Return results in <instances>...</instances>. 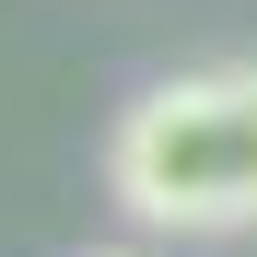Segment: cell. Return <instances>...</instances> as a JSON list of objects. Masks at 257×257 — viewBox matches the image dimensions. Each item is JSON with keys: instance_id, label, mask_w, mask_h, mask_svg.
Returning <instances> with one entry per match:
<instances>
[{"instance_id": "6da1fadb", "label": "cell", "mask_w": 257, "mask_h": 257, "mask_svg": "<svg viewBox=\"0 0 257 257\" xmlns=\"http://www.w3.org/2000/svg\"><path fill=\"white\" fill-rule=\"evenodd\" d=\"M105 199L141 234H257V59L152 82L105 128Z\"/></svg>"}, {"instance_id": "7a4b0ae2", "label": "cell", "mask_w": 257, "mask_h": 257, "mask_svg": "<svg viewBox=\"0 0 257 257\" xmlns=\"http://www.w3.org/2000/svg\"><path fill=\"white\" fill-rule=\"evenodd\" d=\"M105 257H128V245H105Z\"/></svg>"}]
</instances>
